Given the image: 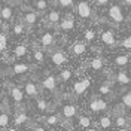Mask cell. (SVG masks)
I'll list each match as a JSON object with an SVG mask.
<instances>
[{"label":"cell","instance_id":"35","mask_svg":"<svg viewBox=\"0 0 131 131\" xmlns=\"http://www.w3.org/2000/svg\"><path fill=\"white\" fill-rule=\"evenodd\" d=\"M94 37H95V31H94L92 28H90V30L85 31V40L91 42V40H94Z\"/></svg>","mask_w":131,"mask_h":131},{"label":"cell","instance_id":"47","mask_svg":"<svg viewBox=\"0 0 131 131\" xmlns=\"http://www.w3.org/2000/svg\"><path fill=\"white\" fill-rule=\"evenodd\" d=\"M15 2H21V0H15Z\"/></svg>","mask_w":131,"mask_h":131},{"label":"cell","instance_id":"12","mask_svg":"<svg viewBox=\"0 0 131 131\" xmlns=\"http://www.w3.org/2000/svg\"><path fill=\"white\" fill-rule=\"evenodd\" d=\"M85 51H86V45H85L83 42L74 43L73 48H72V52H73L74 55H82V54H85Z\"/></svg>","mask_w":131,"mask_h":131},{"label":"cell","instance_id":"40","mask_svg":"<svg viewBox=\"0 0 131 131\" xmlns=\"http://www.w3.org/2000/svg\"><path fill=\"white\" fill-rule=\"evenodd\" d=\"M110 0H95V3H97L98 6H103V5H107Z\"/></svg>","mask_w":131,"mask_h":131},{"label":"cell","instance_id":"30","mask_svg":"<svg viewBox=\"0 0 131 131\" xmlns=\"http://www.w3.org/2000/svg\"><path fill=\"white\" fill-rule=\"evenodd\" d=\"M12 31H14V34H16V36H19V34H23L24 33V25L23 24H15L14 25V28H12Z\"/></svg>","mask_w":131,"mask_h":131},{"label":"cell","instance_id":"6","mask_svg":"<svg viewBox=\"0 0 131 131\" xmlns=\"http://www.w3.org/2000/svg\"><path fill=\"white\" fill-rule=\"evenodd\" d=\"M51 60H52V63H54L55 66H61V64H64L66 61H67V57L64 55V52L55 51V52L51 55Z\"/></svg>","mask_w":131,"mask_h":131},{"label":"cell","instance_id":"7","mask_svg":"<svg viewBox=\"0 0 131 131\" xmlns=\"http://www.w3.org/2000/svg\"><path fill=\"white\" fill-rule=\"evenodd\" d=\"M101 40H103L104 45H109V46H113L115 43H116V40H115V34L110 31V30H106V31L101 33Z\"/></svg>","mask_w":131,"mask_h":131},{"label":"cell","instance_id":"37","mask_svg":"<svg viewBox=\"0 0 131 131\" xmlns=\"http://www.w3.org/2000/svg\"><path fill=\"white\" fill-rule=\"evenodd\" d=\"M121 46H122V48H127V49H131V34L127 36V37L121 42Z\"/></svg>","mask_w":131,"mask_h":131},{"label":"cell","instance_id":"13","mask_svg":"<svg viewBox=\"0 0 131 131\" xmlns=\"http://www.w3.org/2000/svg\"><path fill=\"white\" fill-rule=\"evenodd\" d=\"M23 19H24V23L27 25H33V24H36V21H37V14L36 12H27L23 16Z\"/></svg>","mask_w":131,"mask_h":131},{"label":"cell","instance_id":"4","mask_svg":"<svg viewBox=\"0 0 131 131\" xmlns=\"http://www.w3.org/2000/svg\"><path fill=\"white\" fill-rule=\"evenodd\" d=\"M42 86L45 88V90L48 91H55V88H57V79H55V76H48V78H45L43 79V82H42Z\"/></svg>","mask_w":131,"mask_h":131},{"label":"cell","instance_id":"10","mask_svg":"<svg viewBox=\"0 0 131 131\" xmlns=\"http://www.w3.org/2000/svg\"><path fill=\"white\" fill-rule=\"evenodd\" d=\"M54 42H55V37H54V34L52 33H43L40 37V43L43 46H52L54 45Z\"/></svg>","mask_w":131,"mask_h":131},{"label":"cell","instance_id":"8","mask_svg":"<svg viewBox=\"0 0 131 131\" xmlns=\"http://www.w3.org/2000/svg\"><path fill=\"white\" fill-rule=\"evenodd\" d=\"M61 113H63V116H64V118H69V119H72L73 116H76L78 110H76V106H73V104H66V106H63V110H61Z\"/></svg>","mask_w":131,"mask_h":131},{"label":"cell","instance_id":"3","mask_svg":"<svg viewBox=\"0 0 131 131\" xmlns=\"http://www.w3.org/2000/svg\"><path fill=\"white\" fill-rule=\"evenodd\" d=\"M86 88H90V81H88V79L78 81V82L73 85V91H74V94H78V95L83 94V92L86 91Z\"/></svg>","mask_w":131,"mask_h":131},{"label":"cell","instance_id":"29","mask_svg":"<svg viewBox=\"0 0 131 131\" xmlns=\"http://www.w3.org/2000/svg\"><path fill=\"white\" fill-rule=\"evenodd\" d=\"M57 3L61 6V8H73L74 0H58Z\"/></svg>","mask_w":131,"mask_h":131},{"label":"cell","instance_id":"14","mask_svg":"<svg viewBox=\"0 0 131 131\" xmlns=\"http://www.w3.org/2000/svg\"><path fill=\"white\" fill-rule=\"evenodd\" d=\"M0 16L5 21H10L12 16H14V12H12V9L9 8V6H5V8H2V10H0Z\"/></svg>","mask_w":131,"mask_h":131},{"label":"cell","instance_id":"2","mask_svg":"<svg viewBox=\"0 0 131 131\" xmlns=\"http://www.w3.org/2000/svg\"><path fill=\"white\" fill-rule=\"evenodd\" d=\"M78 14H79L81 18H90L91 14H92L90 3L88 2H79L78 3Z\"/></svg>","mask_w":131,"mask_h":131},{"label":"cell","instance_id":"36","mask_svg":"<svg viewBox=\"0 0 131 131\" xmlns=\"http://www.w3.org/2000/svg\"><path fill=\"white\" fill-rule=\"evenodd\" d=\"M90 109L92 113H98V104H97V98H92L90 103Z\"/></svg>","mask_w":131,"mask_h":131},{"label":"cell","instance_id":"19","mask_svg":"<svg viewBox=\"0 0 131 131\" xmlns=\"http://www.w3.org/2000/svg\"><path fill=\"white\" fill-rule=\"evenodd\" d=\"M128 63H130V57H128V55H118V57L115 58V64L119 66V67L127 66Z\"/></svg>","mask_w":131,"mask_h":131},{"label":"cell","instance_id":"26","mask_svg":"<svg viewBox=\"0 0 131 131\" xmlns=\"http://www.w3.org/2000/svg\"><path fill=\"white\" fill-rule=\"evenodd\" d=\"M110 125H112V121H110L109 116H101V118H100V127H101V128L106 130V128H109Z\"/></svg>","mask_w":131,"mask_h":131},{"label":"cell","instance_id":"32","mask_svg":"<svg viewBox=\"0 0 131 131\" xmlns=\"http://www.w3.org/2000/svg\"><path fill=\"white\" fill-rule=\"evenodd\" d=\"M33 57H34V60H36L37 63H43V61H45V55H43L42 51H34Z\"/></svg>","mask_w":131,"mask_h":131},{"label":"cell","instance_id":"15","mask_svg":"<svg viewBox=\"0 0 131 131\" xmlns=\"http://www.w3.org/2000/svg\"><path fill=\"white\" fill-rule=\"evenodd\" d=\"M28 69H30V66L28 64H14V67H12V72L15 74H23L25 73V72H28Z\"/></svg>","mask_w":131,"mask_h":131},{"label":"cell","instance_id":"41","mask_svg":"<svg viewBox=\"0 0 131 131\" xmlns=\"http://www.w3.org/2000/svg\"><path fill=\"white\" fill-rule=\"evenodd\" d=\"M124 3H125L127 6H131V0H124Z\"/></svg>","mask_w":131,"mask_h":131},{"label":"cell","instance_id":"23","mask_svg":"<svg viewBox=\"0 0 131 131\" xmlns=\"http://www.w3.org/2000/svg\"><path fill=\"white\" fill-rule=\"evenodd\" d=\"M36 103H37V109H39L40 112H48L49 104L46 103V100H43V98H37Z\"/></svg>","mask_w":131,"mask_h":131},{"label":"cell","instance_id":"43","mask_svg":"<svg viewBox=\"0 0 131 131\" xmlns=\"http://www.w3.org/2000/svg\"><path fill=\"white\" fill-rule=\"evenodd\" d=\"M116 131H130L128 128H119V130H116Z\"/></svg>","mask_w":131,"mask_h":131},{"label":"cell","instance_id":"22","mask_svg":"<svg viewBox=\"0 0 131 131\" xmlns=\"http://www.w3.org/2000/svg\"><path fill=\"white\" fill-rule=\"evenodd\" d=\"M78 124H79V127H82V128H90L91 121H90L88 116H79L78 118Z\"/></svg>","mask_w":131,"mask_h":131},{"label":"cell","instance_id":"25","mask_svg":"<svg viewBox=\"0 0 131 131\" xmlns=\"http://www.w3.org/2000/svg\"><path fill=\"white\" fill-rule=\"evenodd\" d=\"M8 124H9V115L6 112H2L0 113V128L8 127Z\"/></svg>","mask_w":131,"mask_h":131},{"label":"cell","instance_id":"44","mask_svg":"<svg viewBox=\"0 0 131 131\" xmlns=\"http://www.w3.org/2000/svg\"><path fill=\"white\" fill-rule=\"evenodd\" d=\"M0 112H3V103L0 101Z\"/></svg>","mask_w":131,"mask_h":131},{"label":"cell","instance_id":"17","mask_svg":"<svg viewBox=\"0 0 131 131\" xmlns=\"http://www.w3.org/2000/svg\"><path fill=\"white\" fill-rule=\"evenodd\" d=\"M115 125L119 127V128H127L128 127V119L125 116H122V115H119V116L115 118Z\"/></svg>","mask_w":131,"mask_h":131},{"label":"cell","instance_id":"42","mask_svg":"<svg viewBox=\"0 0 131 131\" xmlns=\"http://www.w3.org/2000/svg\"><path fill=\"white\" fill-rule=\"evenodd\" d=\"M33 131H45V128H42V127H37V128H34Z\"/></svg>","mask_w":131,"mask_h":131},{"label":"cell","instance_id":"27","mask_svg":"<svg viewBox=\"0 0 131 131\" xmlns=\"http://www.w3.org/2000/svg\"><path fill=\"white\" fill-rule=\"evenodd\" d=\"M27 121H28V116L25 113H19L15 118V125H23V124H25Z\"/></svg>","mask_w":131,"mask_h":131},{"label":"cell","instance_id":"5","mask_svg":"<svg viewBox=\"0 0 131 131\" xmlns=\"http://www.w3.org/2000/svg\"><path fill=\"white\" fill-rule=\"evenodd\" d=\"M60 28L63 30V31H72L74 28V19L72 15H67V18H64L63 21H61V25H60Z\"/></svg>","mask_w":131,"mask_h":131},{"label":"cell","instance_id":"24","mask_svg":"<svg viewBox=\"0 0 131 131\" xmlns=\"http://www.w3.org/2000/svg\"><path fill=\"white\" fill-rule=\"evenodd\" d=\"M60 122V116L58 115H49L45 118V124H48V125H57Z\"/></svg>","mask_w":131,"mask_h":131},{"label":"cell","instance_id":"28","mask_svg":"<svg viewBox=\"0 0 131 131\" xmlns=\"http://www.w3.org/2000/svg\"><path fill=\"white\" fill-rule=\"evenodd\" d=\"M122 104L125 107H128V109H131V92H127L125 95H122Z\"/></svg>","mask_w":131,"mask_h":131},{"label":"cell","instance_id":"11","mask_svg":"<svg viewBox=\"0 0 131 131\" xmlns=\"http://www.w3.org/2000/svg\"><path fill=\"white\" fill-rule=\"evenodd\" d=\"M10 95H12V98H14V101H15V103H21V101H23V98H24L23 91H21V88H18V86H14V88H12Z\"/></svg>","mask_w":131,"mask_h":131},{"label":"cell","instance_id":"38","mask_svg":"<svg viewBox=\"0 0 131 131\" xmlns=\"http://www.w3.org/2000/svg\"><path fill=\"white\" fill-rule=\"evenodd\" d=\"M5 49H6V34L0 33V51H5Z\"/></svg>","mask_w":131,"mask_h":131},{"label":"cell","instance_id":"21","mask_svg":"<svg viewBox=\"0 0 131 131\" xmlns=\"http://www.w3.org/2000/svg\"><path fill=\"white\" fill-rule=\"evenodd\" d=\"M90 66H91L92 70H101L103 66H104V61H103L101 58H94V60L90 63Z\"/></svg>","mask_w":131,"mask_h":131},{"label":"cell","instance_id":"39","mask_svg":"<svg viewBox=\"0 0 131 131\" xmlns=\"http://www.w3.org/2000/svg\"><path fill=\"white\" fill-rule=\"evenodd\" d=\"M97 104H98V112H103V110H106V101L104 100H101V98H97Z\"/></svg>","mask_w":131,"mask_h":131},{"label":"cell","instance_id":"34","mask_svg":"<svg viewBox=\"0 0 131 131\" xmlns=\"http://www.w3.org/2000/svg\"><path fill=\"white\" fill-rule=\"evenodd\" d=\"M70 78H72V72H70V70H63V72L60 73V79H61V81H64V82L69 81Z\"/></svg>","mask_w":131,"mask_h":131},{"label":"cell","instance_id":"1","mask_svg":"<svg viewBox=\"0 0 131 131\" xmlns=\"http://www.w3.org/2000/svg\"><path fill=\"white\" fill-rule=\"evenodd\" d=\"M109 18L113 21L115 24H121L124 23V12H122V8L119 5H112L109 8V12H107Z\"/></svg>","mask_w":131,"mask_h":131},{"label":"cell","instance_id":"16","mask_svg":"<svg viewBox=\"0 0 131 131\" xmlns=\"http://www.w3.org/2000/svg\"><path fill=\"white\" fill-rule=\"evenodd\" d=\"M116 82L118 83H122V85H128V83H131V78L127 73L121 72V73L116 74Z\"/></svg>","mask_w":131,"mask_h":131},{"label":"cell","instance_id":"46","mask_svg":"<svg viewBox=\"0 0 131 131\" xmlns=\"http://www.w3.org/2000/svg\"><path fill=\"white\" fill-rule=\"evenodd\" d=\"M86 131H97V130H94V128H88Z\"/></svg>","mask_w":131,"mask_h":131},{"label":"cell","instance_id":"20","mask_svg":"<svg viewBox=\"0 0 131 131\" xmlns=\"http://www.w3.org/2000/svg\"><path fill=\"white\" fill-rule=\"evenodd\" d=\"M25 54H27V46H25V45H18V46L14 49V55H15L16 58L24 57Z\"/></svg>","mask_w":131,"mask_h":131},{"label":"cell","instance_id":"18","mask_svg":"<svg viewBox=\"0 0 131 131\" xmlns=\"http://www.w3.org/2000/svg\"><path fill=\"white\" fill-rule=\"evenodd\" d=\"M60 18H61V15H60L58 10H51L48 14V21L51 24H57L58 21H60Z\"/></svg>","mask_w":131,"mask_h":131},{"label":"cell","instance_id":"31","mask_svg":"<svg viewBox=\"0 0 131 131\" xmlns=\"http://www.w3.org/2000/svg\"><path fill=\"white\" fill-rule=\"evenodd\" d=\"M34 6L37 10H45L46 6H48V3H46V0H37L36 3H34Z\"/></svg>","mask_w":131,"mask_h":131},{"label":"cell","instance_id":"45","mask_svg":"<svg viewBox=\"0 0 131 131\" xmlns=\"http://www.w3.org/2000/svg\"><path fill=\"white\" fill-rule=\"evenodd\" d=\"M8 131H18V130H16V128H9Z\"/></svg>","mask_w":131,"mask_h":131},{"label":"cell","instance_id":"9","mask_svg":"<svg viewBox=\"0 0 131 131\" xmlns=\"http://www.w3.org/2000/svg\"><path fill=\"white\" fill-rule=\"evenodd\" d=\"M25 90V94L28 95V97H37V94H39V90H37V85L36 83H33V82H27L24 86Z\"/></svg>","mask_w":131,"mask_h":131},{"label":"cell","instance_id":"33","mask_svg":"<svg viewBox=\"0 0 131 131\" xmlns=\"http://www.w3.org/2000/svg\"><path fill=\"white\" fill-rule=\"evenodd\" d=\"M98 91H100V92H101V94H104V95H106V94H110V85H109V83H101V85H100V88H98Z\"/></svg>","mask_w":131,"mask_h":131}]
</instances>
